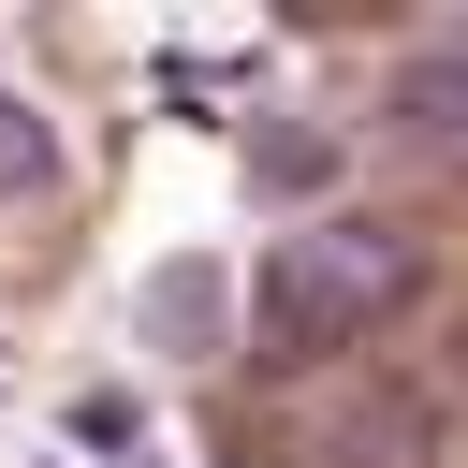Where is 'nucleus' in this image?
Returning a JSON list of instances; mask_svg holds the SVG:
<instances>
[{
	"label": "nucleus",
	"mask_w": 468,
	"mask_h": 468,
	"mask_svg": "<svg viewBox=\"0 0 468 468\" xmlns=\"http://www.w3.org/2000/svg\"><path fill=\"white\" fill-rule=\"evenodd\" d=\"M395 234H366V219H322V234H292L278 263H263V322L292 336V351H322V336H351L380 292H395Z\"/></svg>",
	"instance_id": "f257e3e1"
}]
</instances>
